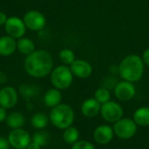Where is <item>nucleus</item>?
I'll return each mask as SVG.
<instances>
[{
	"label": "nucleus",
	"instance_id": "obj_23",
	"mask_svg": "<svg viewBox=\"0 0 149 149\" xmlns=\"http://www.w3.org/2000/svg\"><path fill=\"white\" fill-rule=\"evenodd\" d=\"M58 58L64 65H71L75 60V53L72 50L65 48L58 52Z\"/></svg>",
	"mask_w": 149,
	"mask_h": 149
},
{
	"label": "nucleus",
	"instance_id": "obj_24",
	"mask_svg": "<svg viewBox=\"0 0 149 149\" xmlns=\"http://www.w3.org/2000/svg\"><path fill=\"white\" fill-rule=\"evenodd\" d=\"M94 99L99 101L100 104H105L107 102H108L111 99V94L110 92L105 88V87H100L98 88L94 93Z\"/></svg>",
	"mask_w": 149,
	"mask_h": 149
},
{
	"label": "nucleus",
	"instance_id": "obj_30",
	"mask_svg": "<svg viewBox=\"0 0 149 149\" xmlns=\"http://www.w3.org/2000/svg\"><path fill=\"white\" fill-rule=\"evenodd\" d=\"M8 17L6 16V14L3 11H0V26L1 25H4L6 21H7Z\"/></svg>",
	"mask_w": 149,
	"mask_h": 149
},
{
	"label": "nucleus",
	"instance_id": "obj_12",
	"mask_svg": "<svg viewBox=\"0 0 149 149\" xmlns=\"http://www.w3.org/2000/svg\"><path fill=\"white\" fill-rule=\"evenodd\" d=\"M70 69L73 76L79 79H86L93 72L92 65L85 59H75L70 65Z\"/></svg>",
	"mask_w": 149,
	"mask_h": 149
},
{
	"label": "nucleus",
	"instance_id": "obj_4",
	"mask_svg": "<svg viewBox=\"0 0 149 149\" xmlns=\"http://www.w3.org/2000/svg\"><path fill=\"white\" fill-rule=\"evenodd\" d=\"M51 74V83L53 87L58 90H65L71 86L73 81V74L65 65L56 66L52 69Z\"/></svg>",
	"mask_w": 149,
	"mask_h": 149
},
{
	"label": "nucleus",
	"instance_id": "obj_32",
	"mask_svg": "<svg viewBox=\"0 0 149 149\" xmlns=\"http://www.w3.org/2000/svg\"><path fill=\"white\" fill-rule=\"evenodd\" d=\"M26 107H27V109H28L29 111H31L32 108H33L34 107H33V105H32L31 103H27V104H26Z\"/></svg>",
	"mask_w": 149,
	"mask_h": 149
},
{
	"label": "nucleus",
	"instance_id": "obj_10",
	"mask_svg": "<svg viewBox=\"0 0 149 149\" xmlns=\"http://www.w3.org/2000/svg\"><path fill=\"white\" fill-rule=\"evenodd\" d=\"M18 101L17 91L10 86H5L0 89V107L6 110L13 108Z\"/></svg>",
	"mask_w": 149,
	"mask_h": 149
},
{
	"label": "nucleus",
	"instance_id": "obj_26",
	"mask_svg": "<svg viewBox=\"0 0 149 149\" xmlns=\"http://www.w3.org/2000/svg\"><path fill=\"white\" fill-rule=\"evenodd\" d=\"M71 149H95L94 146L86 141H78L73 145H72Z\"/></svg>",
	"mask_w": 149,
	"mask_h": 149
},
{
	"label": "nucleus",
	"instance_id": "obj_13",
	"mask_svg": "<svg viewBox=\"0 0 149 149\" xmlns=\"http://www.w3.org/2000/svg\"><path fill=\"white\" fill-rule=\"evenodd\" d=\"M114 131L110 126L107 125H100L94 130L93 138L94 141L100 145L108 144L113 138Z\"/></svg>",
	"mask_w": 149,
	"mask_h": 149
},
{
	"label": "nucleus",
	"instance_id": "obj_31",
	"mask_svg": "<svg viewBox=\"0 0 149 149\" xmlns=\"http://www.w3.org/2000/svg\"><path fill=\"white\" fill-rule=\"evenodd\" d=\"M40 148H41V147H40L39 145H38L37 143L33 142L32 141H31V142L28 145V147L26 148V149H40Z\"/></svg>",
	"mask_w": 149,
	"mask_h": 149
},
{
	"label": "nucleus",
	"instance_id": "obj_2",
	"mask_svg": "<svg viewBox=\"0 0 149 149\" xmlns=\"http://www.w3.org/2000/svg\"><path fill=\"white\" fill-rule=\"evenodd\" d=\"M144 62L141 56L130 54L126 56L119 65V74L120 77L129 82L139 81L144 74Z\"/></svg>",
	"mask_w": 149,
	"mask_h": 149
},
{
	"label": "nucleus",
	"instance_id": "obj_5",
	"mask_svg": "<svg viewBox=\"0 0 149 149\" xmlns=\"http://www.w3.org/2000/svg\"><path fill=\"white\" fill-rule=\"evenodd\" d=\"M10 148L13 149H26L31 142V136L23 128L11 129L7 136Z\"/></svg>",
	"mask_w": 149,
	"mask_h": 149
},
{
	"label": "nucleus",
	"instance_id": "obj_1",
	"mask_svg": "<svg viewBox=\"0 0 149 149\" xmlns=\"http://www.w3.org/2000/svg\"><path fill=\"white\" fill-rule=\"evenodd\" d=\"M24 71L33 78L41 79L49 75L53 69V59L50 52L45 50H35L26 56L24 63Z\"/></svg>",
	"mask_w": 149,
	"mask_h": 149
},
{
	"label": "nucleus",
	"instance_id": "obj_3",
	"mask_svg": "<svg viewBox=\"0 0 149 149\" xmlns=\"http://www.w3.org/2000/svg\"><path fill=\"white\" fill-rule=\"evenodd\" d=\"M48 117L50 122L55 127L65 130L72 125L74 121V111L71 106L60 103L51 109Z\"/></svg>",
	"mask_w": 149,
	"mask_h": 149
},
{
	"label": "nucleus",
	"instance_id": "obj_15",
	"mask_svg": "<svg viewBox=\"0 0 149 149\" xmlns=\"http://www.w3.org/2000/svg\"><path fill=\"white\" fill-rule=\"evenodd\" d=\"M17 50V40L9 36L0 37V56L7 57L10 56Z\"/></svg>",
	"mask_w": 149,
	"mask_h": 149
},
{
	"label": "nucleus",
	"instance_id": "obj_8",
	"mask_svg": "<svg viewBox=\"0 0 149 149\" xmlns=\"http://www.w3.org/2000/svg\"><path fill=\"white\" fill-rule=\"evenodd\" d=\"M100 113L102 118L107 122H117L120 120L124 113L122 107L114 101H108L101 106Z\"/></svg>",
	"mask_w": 149,
	"mask_h": 149
},
{
	"label": "nucleus",
	"instance_id": "obj_33",
	"mask_svg": "<svg viewBox=\"0 0 149 149\" xmlns=\"http://www.w3.org/2000/svg\"><path fill=\"white\" fill-rule=\"evenodd\" d=\"M148 82H149V80H148Z\"/></svg>",
	"mask_w": 149,
	"mask_h": 149
},
{
	"label": "nucleus",
	"instance_id": "obj_21",
	"mask_svg": "<svg viewBox=\"0 0 149 149\" xmlns=\"http://www.w3.org/2000/svg\"><path fill=\"white\" fill-rule=\"evenodd\" d=\"M79 132L74 127H69L65 128L63 132V141L68 145H73L79 141Z\"/></svg>",
	"mask_w": 149,
	"mask_h": 149
},
{
	"label": "nucleus",
	"instance_id": "obj_14",
	"mask_svg": "<svg viewBox=\"0 0 149 149\" xmlns=\"http://www.w3.org/2000/svg\"><path fill=\"white\" fill-rule=\"evenodd\" d=\"M100 103L95 99L91 98L86 100L81 105V113L87 118H93L99 114L100 112Z\"/></svg>",
	"mask_w": 149,
	"mask_h": 149
},
{
	"label": "nucleus",
	"instance_id": "obj_19",
	"mask_svg": "<svg viewBox=\"0 0 149 149\" xmlns=\"http://www.w3.org/2000/svg\"><path fill=\"white\" fill-rule=\"evenodd\" d=\"M30 122L32 127L38 130H42L47 127L50 120H49V117L45 113L38 112L31 115Z\"/></svg>",
	"mask_w": 149,
	"mask_h": 149
},
{
	"label": "nucleus",
	"instance_id": "obj_34",
	"mask_svg": "<svg viewBox=\"0 0 149 149\" xmlns=\"http://www.w3.org/2000/svg\"><path fill=\"white\" fill-rule=\"evenodd\" d=\"M12 149H13V148H12Z\"/></svg>",
	"mask_w": 149,
	"mask_h": 149
},
{
	"label": "nucleus",
	"instance_id": "obj_16",
	"mask_svg": "<svg viewBox=\"0 0 149 149\" xmlns=\"http://www.w3.org/2000/svg\"><path fill=\"white\" fill-rule=\"evenodd\" d=\"M44 103L47 107L52 108L59 105L62 101V93L60 90L53 87L48 89L44 94Z\"/></svg>",
	"mask_w": 149,
	"mask_h": 149
},
{
	"label": "nucleus",
	"instance_id": "obj_22",
	"mask_svg": "<svg viewBox=\"0 0 149 149\" xmlns=\"http://www.w3.org/2000/svg\"><path fill=\"white\" fill-rule=\"evenodd\" d=\"M31 141L33 142L37 143L38 145H39L42 148V147L46 146L49 143L50 136L46 132L39 130V131L33 134V135L31 136Z\"/></svg>",
	"mask_w": 149,
	"mask_h": 149
},
{
	"label": "nucleus",
	"instance_id": "obj_11",
	"mask_svg": "<svg viewBox=\"0 0 149 149\" xmlns=\"http://www.w3.org/2000/svg\"><path fill=\"white\" fill-rule=\"evenodd\" d=\"M114 93L118 100L122 101H128L135 96L136 89L133 82L123 80L115 86Z\"/></svg>",
	"mask_w": 149,
	"mask_h": 149
},
{
	"label": "nucleus",
	"instance_id": "obj_25",
	"mask_svg": "<svg viewBox=\"0 0 149 149\" xmlns=\"http://www.w3.org/2000/svg\"><path fill=\"white\" fill-rule=\"evenodd\" d=\"M19 93L24 99L30 100L31 98H32L38 94V90L33 86L23 85L19 87Z\"/></svg>",
	"mask_w": 149,
	"mask_h": 149
},
{
	"label": "nucleus",
	"instance_id": "obj_29",
	"mask_svg": "<svg viewBox=\"0 0 149 149\" xmlns=\"http://www.w3.org/2000/svg\"><path fill=\"white\" fill-rule=\"evenodd\" d=\"M142 59H143V62L144 64L149 67V48L146 49L142 54Z\"/></svg>",
	"mask_w": 149,
	"mask_h": 149
},
{
	"label": "nucleus",
	"instance_id": "obj_9",
	"mask_svg": "<svg viewBox=\"0 0 149 149\" xmlns=\"http://www.w3.org/2000/svg\"><path fill=\"white\" fill-rule=\"evenodd\" d=\"M26 29L27 28L24 24V20L15 16L8 17L4 24V30L6 31V34L14 38L15 39L23 38L26 32Z\"/></svg>",
	"mask_w": 149,
	"mask_h": 149
},
{
	"label": "nucleus",
	"instance_id": "obj_20",
	"mask_svg": "<svg viewBox=\"0 0 149 149\" xmlns=\"http://www.w3.org/2000/svg\"><path fill=\"white\" fill-rule=\"evenodd\" d=\"M134 120L138 126H149V107H142L138 108L134 113Z\"/></svg>",
	"mask_w": 149,
	"mask_h": 149
},
{
	"label": "nucleus",
	"instance_id": "obj_7",
	"mask_svg": "<svg viewBox=\"0 0 149 149\" xmlns=\"http://www.w3.org/2000/svg\"><path fill=\"white\" fill-rule=\"evenodd\" d=\"M24 24L28 30L32 31H38L45 28L46 24V18L45 15L35 10L27 11L23 17Z\"/></svg>",
	"mask_w": 149,
	"mask_h": 149
},
{
	"label": "nucleus",
	"instance_id": "obj_6",
	"mask_svg": "<svg viewBox=\"0 0 149 149\" xmlns=\"http://www.w3.org/2000/svg\"><path fill=\"white\" fill-rule=\"evenodd\" d=\"M113 128L114 134L123 140L131 139L137 132V125L134 120L131 119H120L114 123Z\"/></svg>",
	"mask_w": 149,
	"mask_h": 149
},
{
	"label": "nucleus",
	"instance_id": "obj_18",
	"mask_svg": "<svg viewBox=\"0 0 149 149\" xmlns=\"http://www.w3.org/2000/svg\"><path fill=\"white\" fill-rule=\"evenodd\" d=\"M17 50L20 53L28 56L35 51V44L31 38L23 37L17 40Z\"/></svg>",
	"mask_w": 149,
	"mask_h": 149
},
{
	"label": "nucleus",
	"instance_id": "obj_17",
	"mask_svg": "<svg viewBox=\"0 0 149 149\" xmlns=\"http://www.w3.org/2000/svg\"><path fill=\"white\" fill-rule=\"evenodd\" d=\"M6 124L11 129L22 128L25 124V117L20 112H12L6 118Z\"/></svg>",
	"mask_w": 149,
	"mask_h": 149
},
{
	"label": "nucleus",
	"instance_id": "obj_27",
	"mask_svg": "<svg viewBox=\"0 0 149 149\" xmlns=\"http://www.w3.org/2000/svg\"><path fill=\"white\" fill-rule=\"evenodd\" d=\"M0 149H10V145L7 138L0 136Z\"/></svg>",
	"mask_w": 149,
	"mask_h": 149
},
{
	"label": "nucleus",
	"instance_id": "obj_28",
	"mask_svg": "<svg viewBox=\"0 0 149 149\" xmlns=\"http://www.w3.org/2000/svg\"><path fill=\"white\" fill-rule=\"evenodd\" d=\"M8 116L7 110L2 107H0V123H3L6 120V118Z\"/></svg>",
	"mask_w": 149,
	"mask_h": 149
}]
</instances>
